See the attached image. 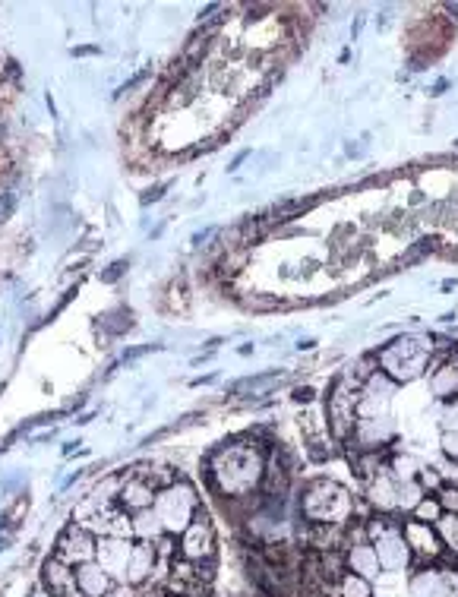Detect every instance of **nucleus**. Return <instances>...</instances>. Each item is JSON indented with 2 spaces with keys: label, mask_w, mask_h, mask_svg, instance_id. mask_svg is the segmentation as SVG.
Listing matches in <instances>:
<instances>
[{
  "label": "nucleus",
  "mask_w": 458,
  "mask_h": 597,
  "mask_svg": "<svg viewBox=\"0 0 458 597\" xmlns=\"http://www.w3.org/2000/svg\"><path fill=\"white\" fill-rule=\"evenodd\" d=\"M373 550H376V560H380L383 572H408L414 566V553L402 534V522H395L386 534L376 537Z\"/></svg>",
  "instance_id": "8"
},
{
  "label": "nucleus",
  "mask_w": 458,
  "mask_h": 597,
  "mask_svg": "<svg viewBox=\"0 0 458 597\" xmlns=\"http://www.w3.org/2000/svg\"><path fill=\"white\" fill-rule=\"evenodd\" d=\"M455 149H458V139H455Z\"/></svg>",
  "instance_id": "33"
},
{
  "label": "nucleus",
  "mask_w": 458,
  "mask_h": 597,
  "mask_svg": "<svg viewBox=\"0 0 458 597\" xmlns=\"http://www.w3.org/2000/svg\"><path fill=\"white\" fill-rule=\"evenodd\" d=\"M177 556H184V560H190V563L215 560V528H212V519H209V512L203 506L196 509L193 522L184 528Z\"/></svg>",
  "instance_id": "7"
},
{
  "label": "nucleus",
  "mask_w": 458,
  "mask_h": 597,
  "mask_svg": "<svg viewBox=\"0 0 458 597\" xmlns=\"http://www.w3.org/2000/svg\"><path fill=\"white\" fill-rule=\"evenodd\" d=\"M64 597H86V594H83V591H79V588H73V591H67Z\"/></svg>",
  "instance_id": "32"
},
{
  "label": "nucleus",
  "mask_w": 458,
  "mask_h": 597,
  "mask_svg": "<svg viewBox=\"0 0 458 597\" xmlns=\"http://www.w3.org/2000/svg\"><path fill=\"white\" fill-rule=\"evenodd\" d=\"M433 531H436V537L443 541V550L449 553V566L458 569V515L443 512L440 519L433 522Z\"/></svg>",
  "instance_id": "20"
},
{
  "label": "nucleus",
  "mask_w": 458,
  "mask_h": 597,
  "mask_svg": "<svg viewBox=\"0 0 458 597\" xmlns=\"http://www.w3.org/2000/svg\"><path fill=\"white\" fill-rule=\"evenodd\" d=\"M124 266H127V263H114V266H111V272H105L102 278H105V282H114V278L124 272Z\"/></svg>",
  "instance_id": "29"
},
{
  "label": "nucleus",
  "mask_w": 458,
  "mask_h": 597,
  "mask_svg": "<svg viewBox=\"0 0 458 597\" xmlns=\"http://www.w3.org/2000/svg\"><path fill=\"white\" fill-rule=\"evenodd\" d=\"M446 509H443V503H440V496L436 493H427L421 503H417L414 509H411V519H417V522H427V525H433L436 519H440Z\"/></svg>",
  "instance_id": "22"
},
{
  "label": "nucleus",
  "mask_w": 458,
  "mask_h": 597,
  "mask_svg": "<svg viewBox=\"0 0 458 597\" xmlns=\"http://www.w3.org/2000/svg\"><path fill=\"white\" fill-rule=\"evenodd\" d=\"M402 534H405V541H408V547L414 553V566H433V563H440L446 556L443 541L436 537L433 525L408 519V522H402Z\"/></svg>",
  "instance_id": "9"
},
{
  "label": "nucleus",
  "mask_w": 458,
  "mask_h": 597,
  "mask_svg": "<svg viewBox=\"0 0 458 597\" xmlns=\"http://www.w3.org/2000/svg\"><path fill=\"white\" fill-rule=\"evenodd\" d=\"M440 449H443V459H449V462L458 465V430H443Z\"/></svg>",
  "instance_id": "24"
},
{
  "label": "nucleus",
  "mask_w": 458,
  "mask_h": 597,
  "mask_svg": "<svg viewBox=\"0 0 458 597\" xmlns=\"http://www.w3.org/2000/svg\"><path fill=\"white\" fill-rule=\"evenodd\" d=\"M124 481H127V474H108L105 481H98L92 496H98L102 503H117V496L124 490Z\"/></svg>",
  "instance_id": "23"
},
{
  "label": "nucleus",
  "mask_w": 458,
  "mask_h": 597,
  "mask_svg": "<svg viewBox=\"0 0 458 597\" xmlns=\"http://www.w3.org/2000/svg\"><path fill=\"white\" fill-rule=\"evenodd\" d=\"M130 525H133V537H136V541L155 544L158 537L165 534V528H162V522H158V515H155L152 506L149 509H139V512H130Z\"/></svg>",
  "instance_id": "19"
},
{
  "label": "nucleus",
  "mask_w": 458,
  "mask_h": 597,
  "mask_svg": "<svg viewBox=\"0 0 458 597\" xmlns=\"http://www.w3.org/2000/svg\"><path fill=\"white\" fill-rule=\"evenodd\" d=\"M313 345H316V342H313V338H307V342H301V345H297V348H301V351H310Z\"/></svg>",
  "instance_id": "31"
},
{
  "label": "nucleus",
  "mask_w": 458,
  "mask_h": 597,
  "mask_svg": "<svg viewBox=\"0 0 458 597\" xmlns=\"http://www.w3.org/2000/svg\"><path fill=\"white\" fill-rule=\"evenodd\" d=\"M443 430H458V395L446 405V414H443Z\"/></svg>",
  "instance_id": "26"
},
{
  "label": "nucleus",
  "mask_w": 458,
  "mask_h": 597,
  "mask_svg": "<svg viewBox=\"0 0 458 597\" xmlns=\"http://www.w3.org/2000/svg\"><path fill=\"white\" fill-rule=\"evenodd\" d=\"M392 440H395V427L389 417H357L354 436L348 443L357 446V452H383Z\"/></svg>",
  "instance_id": "11"
},
{
  "label": "nucleus",
  "mask_w": 458,
  "mask_h": 597,
  "mask_svg": "<svg viewBox=\"0 0 458 597\" xmlns=\"http://www.w3.org/2000/svg\"><path fill=\"white\" fill-rule=\"evenodd\" d=\"M117 503H121L124 512H139V509H149L155 503V487L146 481V477H139V474H127V481H124V490L121 496H117Z\"/></svg>",
  "instance_id": "15"
},
{
  "label": "nucleus",
  "mask_w": 458,
  "mask_h": 597,
  "mask_svg": "<svg viewBox=\"0 0 458 597\" xmlns=\"http://www.w3.org/2000/svg\"><path fill=\"white\" fill-rule=\"evenodd\" d=\"M310 398H313V389H310V386H297V389H294V402H310Z\"/></svg>",
  "instance_id": "28"
},
{
  "label": "nucleus",
  "mask_w": 458,
  "mask_h": 597,
  "mask_svg": "<svg viewBox=\"0 0 458 597\" xmlns=\"http://www.w3.org/2000/svg\"><path fill=\"white\" fill-rule=\"evenodd\" d=\"M54 556L61 563H67L70 569H79L95 560V537L79 528V525H70L61 537H57V547H54Z\"/></svg>",
  "instance_id": "10"
},
{
  "label": "nucleus",
  "mask_w": 458,
  "mask_h": 597,
  "mask_svg": "<svg viewBox=\"0 0 458 597\" xmlns=\"http://www.w3.org/2000/svg\"><path fill=\"white\" fill-rule=\"evenodd\" d=\"M332 597H373V585H370V579L345 572L342 579L332 585Z\"/></svg>",
  "instance_id": "21"
},
{
  "label": "nucleus",
  "mask_w": 458,
  "mask_h": 597,
  "mask_svg": "<svg viewBox=\"0 0 458 597\" xmlns=\"http://www.w3.org/2000/svg\"><path fill=\"white\" fill-rule=\"evenodd\" d=\"M408 597H458V569L449 563H433L411 575Z\"/></svg>",
  "instance_id": "6"
},
{
  "label": "nucleus",
  "mask_w": 458,
  "mask_h": 597,
  "mask_svg": "<svg viewBox=\"0 0 458 597\" xmlns=\"http://www.w3.org/2000/svg\"><path fill=\"white\" fill-rule=\"evenodd\" d=\"M105 597H136V585L130 582H114V588Z\"/></svg>",
  "instance_id": "27"
},
{
  "label": "nucleus",
  "mask_w": 458,
  "mask_h": 597,
  "mask_svg": "<svg viewBox=\"0 0 458 597\" xmlns=\"http://www.w3.org/2000/svg\"><path fill=\"white\" fill-rule=\"evenodd\" d=\"M152 509L158 515V522H162L165 534L177 537V534H184V528L193 522V515L199 509V496L187 481H174L171 487L155 493Z\"/></svg>",
  "instance_id": "4"
},
{
  "label": "nucleus",
  "mask_w": 458,
  "mask_h": 597,
  "mask_svg": "<svg viewBox=\"0 0 458 597\" xmlns=\"http://www.w3.org/2000/svg\"><path fill=\"white\" fill-rule=\"evenodd\" d=\"M266 471V449L250 443H225L209 455V484L222 496H250L260 490Z\"/></svg>",
  "instance_id": "1"
},
{
  "label": "nucleus",
  "mask_w": 458,
  "mask_h": 597,
  "mask_svg": "<svg viewBox=\"0 0 458 597\" xmlns=\"http://www.w3.org/2000/svg\"><path fill=\"white\" fill-rule=\"evenodd\" d=\"M345 566H348V572L361 575V579H370V582L383 572L380 560H376L373 544H351V547H345Z\"/></svg>",
  "instance_id": "16"
},
{
  "label": "nucleus",
  "mask_w": 458,
  "mask_h": 597,
  "mask_svg": "<svg viewBox=\"0 0 458 597\" xmlns=\"http://www.w3.org/2000/svg\"><path fill=\"white\" fill-rule=\"evenodd\" d=\"M76 588L83 591L86 597H105V594L114 588V579L92 560V563H86V566L76 569Z\"/></svg>",
  "instance_id": "17"
},
{
  "label": "nucleus",
  "mask_w": 458,
  "mask_h": 597,
  "mask_svg": "<svg viewBox=\"0 0 458 597\" xmlns=\"http://www.w3.org/2000/svg\"><path fill=\"white\" fill-rule=\"evenodd\" d=\"M433 345L424 335H398L395 342L383 345L376 351V370L398 386V383H414L427 376L430 357H433Z\"/></svg>",
  "instance_id": "2"
},
{
  "label": "nucleus",
  "mask_w": 458,
  "mask_h": 597,
  "mask_svg": "<svg viewBox=\"0 0 458 597\" xmlns=\"http://www.w3.org/2000/svg\"><path fill=\"white\" fill-rule=\"evenodd\" d=\"M446 86H449V83H446V79H440V83H436V86H433V92H430V95H443V92H446Z\"/></svg>",
  "instance_id": "30"
},
{
  "label": "nucleus",
  "mask_w": 458,
  "mask_h": 597,
  "mask_svg": "<svg viewBox=\"0 0 458 597\" xmlns=\"http://www.w3.org/2000/svg\"><path fill=\"white\" fill-rule=\"evenodd\" d=\"M436 496H440V503H443V509H446V512L458 515V487H443Z\"/></svg>",
  "instance_id": "25"
},
{
  "label": "nucleus",
  "mask_w": 458,
  "mask_h": 597,
  "mask_svg": "<svg viewBox=\"0 0 458 597\" xmlns=\"http://www.w3.org/2000/svg\"><path fill=\"white\" fill-rule=\"evenodd\" d=\"M42 579L54 597H64L67 591L76 588V569H70L67 563L57 560V556H51V560H45V566H42Z\"/></svg>",
  "instance_id": "18"
},
{
  "label": "nucleus",
  "mask_w": 458,
  "mask_h": 597,
  "mask_svg": "<svg viewBox=\"0 0 458 597\" xmlns=\"http://www.w3.org/2000/svg\"><path fill=\"white\" fill-rule=\"evenodd\" d=\"M367 500L370 506H376L383 515L395 512L398 509V481L392 477L389 465L373 477V481H367Z\"/></svg>",
  "instance_id": "13"
},
{
  "label": "nucleus",
  "mask_w": 458,
  "mask_h": 597,
  "mask_svg": "<svg viewBox=\"0 0 458 597\" xmlns=\"http://www.w3.org/2000/svg\"><path fill=\"white\" fill-rule=\"evenodd\" d=\"M155 563H158V553H155V547H152L149 541L133 544L130 560H127V575H124V582H130V585H136V588H139V585H146V582L152 579Z\"/></svg>",
  "instance_id": "14"
},
{
  "label": "nucleus",
  "mask_w": 458,
  "mask_h": 597,
  "mask_svg": "<svg viewBox=\"0 0 458 597\" xmlns=\"http://www.w3.org/2000/svg\"><path fill=\"white\" fill-rule=\"evenodd\" d=\"M130 550L133 544L124 541V537H95V563L102 566L114 582H124Z\"/></svg>",
  "instance_id": "12"
},
{
  "label": "nucleus",
  "mask_w": 458,
  "mask_h": 597,
  "mask_svg": "<svg viewBox=\"0 0 458 597\" xmlns=\"http://www.w3.org/2000/svg\"><path fill=\"white\" fill-rule=\"evenodd\" d=\"M301 512L310 525H348L354 519V500L335 481H313L301 496Z\"/></svg>",
  "instance_id": "3"
},
{
  "label": "nucleus",
  "mask_w": 458,
  "mask_h": 597,
  "mask_svg": "<svg viewBox=\"0 0 458 597\" xmlns=\"http://www.w3.org/2000/svg\"><path fill=\"white\" fill-rule=\"evenodd\" d=\"M357 389L361 383H354L348 373H342L332 383L329 395H326V417H329V433L338 443H348L354 436V424H357Z\"/></svg>",
  "instance_id": "5"
}]
</instances>
